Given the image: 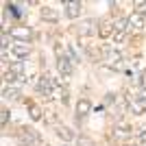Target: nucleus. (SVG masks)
<instances>
[{"label": "nucleus", "mask_w": 146, "mask_h": 146, "mask_svg": "<svg viewBox=\"0 0 146 146\" xmlns=\"http://www.w3.org/2000/svg\"><path fill=\"white\" fill-rule=\"evenodd\" d=\"M18 142L22 146H42V137L35 129H22L18 135Z\"/></svg>", "instance_id": "obj_1"}, {"label": "nucleus", "mask_w": 146, "mask_h": 146, "mask_svg": "<svg viewBox=\"0 0 146 146\" xmlns=\"http://www.w3.org/2000/svg\"><path fill=\"white\" fill-rule=\"evenodd\" d=\"M57 68H59V72L63 74V76H72V72H74V63H72V59L68 55H63V57L57 59Z\"/></svg>", "instance_id": "obj_2"}, {"label": "nucleus", "mask_w": 146, "mask_h": 146, "mask_svg": "<svg viewBox=\"0 0 146 146\" xmlns=\"http://www.w3.org/2000/svg\"><path fill=\"white\" fill-rule=\"evenodd\" d=\"M98 26H100V24H98L96 20H85V22H81V24H79V35H83V37H85V35H96L98 31H100Z\"/></svg>", "instance_id": "obj_3"}, {"label": "nucleus", "mask_w": 146, "mask_h": 146, "mask_svg": "<svg viewBox=\"0 0 146 146\" xmlns=\"http://www.w3.org/2000/svg\"><path fill=\"white\" fill-rule=\"evenodd\" d=\"M63 7H66V15H68L70 20L79 18V13H81V2H76V0H66V2H63Z\"/></svg>", "instance_id": "obj_4"}, {"label": "nucleus", "mask_w": 146, "mask_h": 146, "mask_svg": "<svg viewBox=\"0 0 146 146\" xmlns=\"http://www.w3.org/2000/svg\"><path fill=\"white\" fill-rule=\"evenodd\" d=\"M11 35L13 37H18V39H20V42H29V39H31V35H33V33H31V29H29V26H15V29H11Z\"/></svg>", "instance_id": "obj_5"}, {"label": "nucleus", "mask_w": 146, "mask_h": 146, "mask_svg": "<svg viewBox=\"0 0 146 146\" xmlns=\"http://www.w3.org/2000/svg\"><path fill=\"white\" fill-rule=\"evenodd\" d=\"M55 87V81H50V76H39L37 79V90L44 94H50V90Z\"/></svg>", "instance_id": "obj_6"}, {"label": "nucleus", "mask_w": 146, "mask_h": 146, "mask_svg": "<svg viewBox=\"0 0 146 146\" xmlns=\"http://www.w3.org/2000/svg\"><path fill=\"white\" fill-rule=\"evenodd\" d=\"M105 61H107L109 66H116V63H120V61H122V55L118 52V50L107 48V50H105Z\"/></svg>", "instance_id": "obj_7"}, {"label": "nucleus", "mask_w": 146, "mask_h": 146, "mask_svg": "<svg viewBox=\"0 0 146 146\" xmlns=\"http://www.w3.org/2000/svg\"><path fill=\"white\" fill-rule=\"evenodd\" d=\"M42 20H46V22H57L59 15H57L55 9H50V7H42Z\"/></svg>", "instance_id": "obj_8"}, {"label": "nucleus", "mask_w": 146, "mask_h": 146, "mask_svg": "<svg viewBox=\"0 0 146 146\" xmlns=\"http://www.w3.org/2000/svg\"><path fill=\"white\" fill-rule=\"evenodd\" d=\"M90 111H92V103H90V100H85V98H83V100H79V103H76V113H79L81 118L87 116Z\"/></svg>", "instance_id": "obj_9"}, {"label": "nucleus", "mask_w": 146, "mask_h": 146, "mask_svg": "<svg viewBox=\"0 0 146 146\" xmlns=\"http://www.w3.org/2000/svg\"><path fill=\"white\" fill-rule=\"evenodd\" d=\"M29 50H31V48H29V44H24V42H18L15 46H13V55L22 59V57H26V55H29Z\"/></svg>", "instance_id": "obj_10"}, {"label": "nucleus", "mask_w": 146, "mask_h": 146, "mask_svg": "<svg viewBox=\"0 0 146 146\" xmlns=\"http://www.w3.org/2000/svg\"><path fill=\"white\" fill-rule=\"evenodd\" d=\"M57 135H59L63 142H72L74 137H76V135H74V131H70L68 127H59V129H57Z\"/></svg>", "instance_id": "obj_11"}, {"label": "nucleus", "mask_w": 146, "mask_h": 146, "mask_svg": "<svg viewBox=\"0 0 146 146\" xmlns=\"http://www.w3.org/2000/svg\"><path fill=\"white\" fill-rule=\"evenodd\" d=\"M129 26H133V29H142V26H144V15H142V13H131V18H129Z\"/></svg>", "instance_id": "obj_12"}, {"label": "nucleus", "mask_w": 146, "mask_h": 146, "mask_svg": "<svg viewBox=\"0 0 146 146\" xmlns=\"http://www.w3.org/2000/svg\"><path fill=\"white\" fill-rule=\"evenodd\" d=\"M127 29H129V18H118L116 22H113V31H116V33H124Z\"/></svg>", "instance_id": "obj_13"}, {"label": "nucleus", "mask_w": 146, "mask_h": 146, "mask_svg": "<svg viewBox=\"0 0 146 146\" xmlns=\"http://www.w3.org/2000/svg\"><path fill=\"white\" fill-rule=\"evenodd\" d=\"M111 31H113V24H109V22H100V31H98V35H100V37H109Z\"/></svg>", "instance_id": "obj_14"}, {"label": "nucleus", "mask_w": 146, "mask_h": 146, "mask_svg": "<svg viewBox=\"0 0 146 146\" xmlns=\"http://www.w3.org/2000/svg\"><path fill=\"white\" fill-rule=\"evenodd\" d=\"M9 70H11L13 74L22 76V72H24V61H15V63H11V66H9Z\"/></svg>", "instance_id": "obj_15"}, {"label": "nucleus", "mask_w": 146, "mask_h": 146, "mask_svg": "<svg viewBox=\"0 0 146 146\" xmlns=\"http://www.w3.org/2000/svg\"><path fill=\"white\" fill-rule=\"evenodd\" d=\"M129 107H131V111H135V113H144V103H142V100H129Z\"/></svg>", "instance_id": "obj_16"}, {"label": "nucleus", "mask_w": 146, "mask_h": 146, "mask_svg": "<svg viewBox=\"0 0 146 146\" xmlns=\"http://www.w3.org/2000/svg\"><path fill=\"white\" fill-rule=\"evenodd\" d=\"M2 96H5V98H11V100H13V98L20 96V90H15V87H7V90L2 92Z\"/></svg>", "instance_id": "obj_17"}, {"label": "nucleus", "mask_w": 146, "mask_h": 146, "mask_svg": "<svg viewBox=\"0 0 146 146\" xmlns=\"http://www.w3.org/2000/svg\"><path fill=\"white\" fill-rule=\"evenodd\" d=\"M52 98H61V100H66V90H61L57 83H55V87H52Z\"/></svg>", "instance_id": "obj_18"}, {"label": "nucleus", "mask_w": 146, "mask_h": 146, "mask_svg": "<svg viewBox=\"0 0 146 146\" xmlns=\"http://www.w3.org/2000/svg\"><path fill=\"white\" fill-rule=\"evenodd\" d=\"M31 118H33V120H42V109L33 105V107H31Z\"/></svg>", "instance_id": "obj_19"}, {"label": "nucleus", "mask_w": 146, "mask_h": 146, "mask_svg": "<svg viewBox=\"0 0 146 146\" xmlns=\"http://www.w3.org/2000/svg\"><path fill=\"white\" fill-rule=\"evenodd\" d=\"M18 79H20V76H18V74H13L11 70L5 72V81H7V83H13V81H18Z\"/></svg>", "instance_id": "obj_20"}, {"label": "nucleus", "mask_w": 146, "mask_h": 146, "mask_svg": "<svg viewBox=\"0 0 146 146\" xmlns=\"http://www.w3.org/2000/svg\"><path fill=\"white\" fill-rule=\"evenodd\" d=\"M0 122H2V127H5L7 122H9V111H7V109L0 111Z\"/></svg>", "instance_id": "obj_21"}, {"label": "nucleus", "mask_w": 146, "mask_h": 146, "mask_svg": "<svg viewBox=\"0 0 146 146\" xmlns=\"http://www.w3.org/2000/svg\"><path fill=\"white\" fill-rule=\"evenodd\" d=\"M124 39V33H113V42H122Z\"/></svg>", "instance_id": "obj_22"}, {"label": "nucleus", "mask_w": 146, "mask_h": 146, "mask_svg": "<svg viewBox=\"0 0 146 146\" xmlns=\"http://www.w3.org/2000/svg\"><path fill=\"white\" fill-rule=\"evenodd\" d=\"M137 83H140V85H142V87H146V74H142L140 79H137Z\"/></svg>", "instance_id": "obj_23"}, {"label": "nucleus", "mask_w": 146, "mask_h": 146, "mask_svg": "<svg viewBox=\"0 0 146 146\" xmlns=\"http://www.w3.org/2000/svg\"><path fill=\"white\" fill-rule=\"evenodd\" d=\"M140 140H142V144H146V127L142 129V133H140Z\"/></svg>", "instance_id": "obj_24"}, {"label": "nucleus", "mask_w": 146, "mask_h": 146, "mask_svg": "<svg viewBox=\"0 0 146 146\" xmlns=\"http://www.w3.org/2000/svg\"><path fill=\"white\" fill-rule=\"evenodd\" d=\"M137 100H142V103L146 100V90H142V92H140V96H137Z\"/></svg>", "instance_id": "obj_25"}, {"label": "nucleus", "mask_w": 146, "mask_h": 146, "mask_svg": "<svg viewBox=\"0 0 146 146\" xmlns=\"http://www.w3.org/2000/svg\"><path fill=\"white\" fill-rule=\"evenodd\" d=\"M144 13H146V7H144Z\"/></svg>", "instance_id": "obj_26"}]
</instances>
